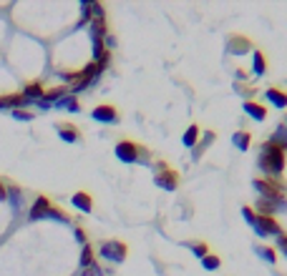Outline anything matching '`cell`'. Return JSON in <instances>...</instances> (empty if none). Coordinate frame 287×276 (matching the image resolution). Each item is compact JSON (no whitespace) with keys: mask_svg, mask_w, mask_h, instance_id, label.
Returning <instances> with one entry per match:
<instances>
[{"mask_svg":"<svg viewBox=\"0 0 287 276\" xmlns=\"http://www.w3.org/2000/svg\"><path fill=\"white\" fill-rule=\"evenodd\" d=\"M43 93H46V90H43V85H41L38 80H33V83H28V85L23 88V98H25V101H28V98L41 101V98H43Z\"/></svg>","mask_w":287,"mask_h":276,"instance_id":"4fadbf2b","label":"cell"},{"mask_svg":"<svg viewBox=\"0 0 287 276\" xmlns=\"http://www.w3.org/2000/svg\"><path fill=\"white\" fill-rule=\"evenodd\" d=\"M5 196H8V191H5V189L0 186V199H5Z\"/></svg>","mask_w":287,"mask_h":276,"instance_id":"4dcf8cb0","label":"cell"},{"mask_svg":"<svg viewBox=\"0 0 287 276\" xmlns=\"http://www.w3.org/2000/svg\"><path fill=\"white\" fill-rule=\"evenodd\" d=\"M81 266H83V269L96 266V264H93V251H91V246H83V254H81Z\"/></svg>","mask_w":287,"mask_h":276,"instance_id":"603a6c76","label":"cell"},{"mask_svg":"<svg viewBox=\"0 0 287 276\" xmlns=\"http://www.w3.org/2000/svg\"><path fill=\"white\" fill-rule=\"evenodd\" d=\"M242 216H244V218H247V221H249V223H255V218H257V213H255V211H252V208H242Z\"/></svg>","mask_w":287,"mask_h":276,"instance_id":"4316f807","label":"cell"},{"mask_svg":"<svg viewBox=\"0 0 287 276\" xmlns=\"http://www.w3.org/2000/svg\"><path fill=\"white\" fill-rule=\"evenodd\" d=\"M219 264H222V261H219V256H214V254H207V256L202 259V266H204L207 271H217Z\"/></svg>","mask_w":287,"mask_h":276,"instance_id":"7402d4cb","label":"cell"},{"mask_svg":"<svg viewBox=\"0 0 287 276\" xmlns=\"http://www.w3.org/2000/svg\"><path fill=\"white\" fill-rule=\"evenodd\" d=\"M76 239H78V241H81L83 246H88V241H86V234H83L81 228H76Z\"/></svg>","mask_w":287,"mask_h":276,"instance_id":"f546056e","label":"cell"},{"mask_svg":"<svg viewBox=\"0 0 287 276\" xmlns=\"http://www.w3.org/2000/svg\"><path fill=\"white\" fill-rule=\"evenodd\" d=\"M56 131H58V136L63 138L66 143H76V141H78V136H81V133H78L73 126H63V123H58V126H56Z\"/></svg>","mask_w":287,"mask_h":276,"instance_id":"9a60e30c","label":"cell"},{"mask_svg":"<svg viewBox=\"0 0 287 276\" xmlns=\"http://www.w3.org/2000/svg\"><path fill=\"white\" fill-rule=\"evenodd\" d=\"M91 118L93 121H98V123H119V111L114 108V106H96L93 111H91Z\"/></svg>","mask_w":287,"mask_h":276,"instance_id":"8992f818","label":"cell"},{"mask_svg":"<svg viewBox=\"0 0 287 276\" xmlns=\"http://www.w3.org/2000/svg\"><path fill=\"white\" fill-rule=\"evenodd\" d=\"M197 138H199V126H189L187 133H184V146H187V148L197 146Z\"/></svg>","mask_w":287,"mask_h":276,"instance_id":"d6986e66","label":"cell"},{"mask_svg":"<svg viewBox=\"0 0 287 276\" xmlns=\"http://www.w3.org/2000/svg\"><path fill=\"white\" fill-rule=\"evenodd\" d=\"M126 254H129V249H126V244H121V241H106V244L101 246V256H103L106 261H111V264H121V261L126 259Z\"/></svg>","mask_w":287,"mask_h":276,"instance_id":"3957f363","label":"cell"},{"mask_svg":"<svg viewBox=\"0 0 287 276\" xmlns=\"http://www.w3.org/2000/svg\"><path fill=\"white\" fill-rule=\"evenodd\" d=\"M252 226H255V231L260 236H277V239L282 236V228H280V223L272 216H257Z\"/></svg>","mask_w":287,"mask_h":276,"instance_id":"5b68a950","label":"cell"},{"mask_svg":"<svg viewBox=\"0 0 287 276\" xmlns=\"http://www.w3.org/2000/svg\"><path fill=\"white\" fill-rule=\"evenodd\" d=\"M63 96H66V85H58V88H53V90H46L43 98L38 101V106H41V108H51L53 101H61Z\"/></svg>","mask_w":287,"mask_h":276,"instance_id":"9c48e42d","label":"cell"},{"mask_svg":"<svg viewBox=\"0 0 287 276\" xmlns=\"http://www.w3.org/2000/svg\"><path fill=\"white\" fill-rule=\"evenodd\" d=\"M277 246H280V251H282V254L287 256V236H285V234H282V236L277 239Z\"/></svg>","mask_w":287,"mask_h":276,"instance_id":"f1b7e54d","label":"cell"},{"mask_svg":"<svg viewBox=\"0 0 287 276\" xmlns=\"http://www.w3.org/2000/svg\"><path fill=\"white\" fill-rule=\"evenodd\" d=\"M255 75H265V70H267V63H265V56L260 53V51H255Z\"/></svg>","mask_w":287,"mask_h":276,"instance_id":"ffe728a7","label":"cell"},{"mask_svg":"<svg viewBox=\"0 0 287 276\" xmlns=\"http://www.w3.org/2000/svg\"><path fill=\"white\" fill-rule=\"evenodd\" d=\"M189 246H192V251H194L199 259H204V256L209 254V246H207V244H202V241H194V244H189Z\"/></svg>","mask_w":287,"mask_h":276,"instance_id":"d4e9b609","label":"cell"},{"mask_svg":"<svg viewBox=\"0 0 287 276\" xmlns=\"http://www.w3.org/2000/svg\"><path fill=\"white\" fill-rule=\"evenodd\" d=\"M270 143H272V146H277L280 151H287V128H285V126H280V128L272 133Z\"/></svg>","mask_w":287,"mask_h":276,"instance_id":"e0dca14e","label":"cell"},{"mask_svg":"<svg viewBox=\"0 0 287 276\" xmlns=\"http://www.w3.org/2000/svg\"><path fill=\"white\" fill-rule=\"evenodd\" d=\"M232 141H234V146H237L239 151H247V148H249V141H252V136H249L247 131H237V133L232 136Z\"/></svg>","mask_w":287,"mask_h":276,"instance_id":"ac0fdd59","label":"cell"},{"mask_svg":"<svg viewBox=\"0 0 287 276\" xmlns=\"http://www.w3.org/2000/svg\"><path fill=\"white\" fill-rule=\"evenodd\" d=\"M244 113L252 116L255 121H265V118H267L265 106H260V103H255V101H247V103H244Z\"/></svg>","mask_w":287,"mask_h":276,"instance_id":"7c38bea8","label":"cell"},{"mask_svg":"<svg viewBox=\"0 0 287 276\" xmlns=\"http://www.w3.org/2000/svg\"><path fill=\"white\" fill-rule=\"evenodd\" d=\"M28 101L23 96H0V108H18V106H25Z\"/></svg>","mask_w":287,"mask_h":276,"instance_id":"2e32d148","label":"cell"},{"mask_svg":"<svg viewBox=\"0 0 287 276\" xmlns=\"http://www.w3.org/2000/svg\"><path fill=\"white\" fill-rule=\"evenodd\" d=\"M267 101L275 106V108H285L287 106V93L285 90H280V88H267Z\"/></svg>","mask_w":287,"mask_h":276,"instance_id":"8fae6325","label":"cell"},{"mask_svg":"<svg viewBox=\"0 0 287 276\" xmlns=\"http://www.w3.org/2000/svg\"><path fill=\"white\" fill-rule=\"evenodd\" d=\"M260 168L267 171L270 176H280L285 171V151H280L277 146H272L267 141L262 146V153H260Z\"/></svg>","mask_w":287,"mask_h":276,"instance_id":"6da1fadb","label":"cell"},{"mask_svg":"<svg viewBox=\"0 0 287 276\" xmlns=\"http://www.w3.org/2000/svg\"><path fill=\"white\" fill-rule=\"evenodd\" d=\"M176 183H179L176 171H171V168H161V171L156 173V186H161V189H166V191H174Z\"/></svg>","mask_w":287,"mask_h":276,"instance_id":"52a82bcc","label":"cell"},{"mask_svg":"<svg viewBox=\"0 0 287 276\" xmlns=\"http://www.w3.org/2000/svg\"><path fill=\"white\" fill-rule=\"evenodd\" d=\"M51 213V201L46 199V196H38L35 199V204L30 208V213H28V218L30 221H38V218H43V216H48Z\"/></svg>","mask_w":287,"mask_h":276,"instance_id":"ba28073f","label":"cell"},{"mask_svg":"<svg viewBox=\"0 0 287 276\" xmlns=\"http://www.w3.org/2000/svg\"><path fill=\"white\" fill-rule=\"evenodd\" d=\"M13 116H15V118H20V121H30V118H33L28 111H13Z\"/></svg>","mask_w":287,"mask_h":276,"instance_id":"83f0119b","label":"cell"},{"mask_svg":"<svg viewBox=\"0 0 287 276\" xmlns=\"http://www.w3.org/2000/svg\"><path fill=\"white\" fill-rule=\"evenodd\" d=\"M141 156V148L134 143V141H119L116 143V158L124 161V163H136Z\"/></svg>","mask_w":287,"mask_h":276,"instance_id":"277c9868","label":"cell"},{"mask_svg":"<svg viewBox=\"0 0 287 276\" xmlns=\"http://www.w3.org/2000/svg\"><path fill=\"white\" fill-rule=\"evenodd\" d=\"M255 189L262 194V199L267 201H282L285 199V189L275 181V178H257L255 181Z\"/></svg>","mask_w":287,"mask_h":276,"instance_id":"7a4b0ae2","label":"cell"},{"mask_svg":"<svg viewBox=\"0 0 287 276\" xmlns=\"http://www.w3.org/2000/svg\"><path fill=\"white\" fill-rule=\"evenodd\" d=\"M91 35H93V40H103V35H106V18H93L91 20Z\"/></svg>","mask_w":287,"mask_h":276,"instance_id":"5bb4252c","label":"cell"},{"mask_svg":"<svg viewBox=\"0 0 287 276\" xmlns=\"http://www.w3.org/2000/svg\"><path fill=\"white\" fill-rule=\"evenodd\" d=\"M275 201H267V199H260V204H257V208H260V216H272V211H275Z\"/></svg>","mask_w":287,"mask_h":276,"instance_id":"cb8c5ba5","label":"cell"},{"mask_svg":"<svg viewBox=\"0 0 287 276\" xmlns=\"http://www.w3.org/2000/svg\"><path fill=\"white\" fill-rule=\"evenodd\" d=\"M71 204L78 211H83V213H91V208H93V204H91V196L86 194V191H78V194H73Z\"/></svg>","mask_w":287,"mask_h":276,"instance_id":"30bf717a","label":"cell"},{"mask_svg":"<svg viewBox=\"0 0 287 276\" xmlns=\"http://www.w3.org/2000/svg\"><path fill=\"white\" fill-rule=\"evenodd\" d=\"M285 123H287V121H285ZM285 128H287V126H285Z\"/></svg>","mask_w":287,"mask_h":276,"instance_id":"1f68e13d","label":"cell"},{"mask_svg":"<svg viewBox=\"0 0 287 276\" xmlns=\"http://www.w3.org/2000/svg\"><path fill=\"white\" fill-rule=\"evenodd\" d=\"M257 254H260L262 259H267L270 264H275V251H272V249H257Z\"/></svg>","mask_w":287,"mask_h":276,"instance_id":"484cf974","label":"cell"},{"mask_svg":"<svg viewBox=\"0 0 287 276\" xmlns=\"http://www.w3.org/2000/svg\"><path fill=\"white\" fill-rule=\"evenodd\" d=\"M58 106H61V108H68V111H73V113L81 111V106H78V101H76L73 96H63V98L58 101Z\"/></svg>","mask_w":287,"mask_h":276,"instance_id":"44dd1931","label":"cell"}]
</instances>
